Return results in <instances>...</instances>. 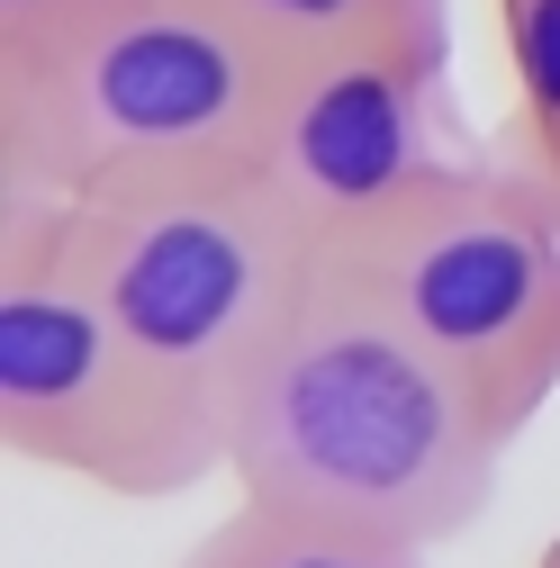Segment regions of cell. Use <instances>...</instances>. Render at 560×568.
Listing matches in <instances>:
<instances>
[{
    "label": "cell",
    "instance_id": "8fae6325",
    "mask_svg": "<svg viewBox=\"0 0 560 568\" xmlns=\"http://www.w3.org/2000/svg\"><path fill=\"white\" fill-rule=\"evenodd\" d=\"M533 568H560V532H551V541H542V559H533Z\"/></svg>",
    "mask_w": 560,
    "mask_h": 568
},
{
    "label": "cell",
    "instance_id": "7a4b0ae2",
    "mask_svg": "<svg viewBox=\"0 0 560 568\" xmlns=\"http://www.w3.org/2000/svg\"><path fill=\"white\" fill-rule=\"evenodd\" d=\"M290 63L218 0H73L0 54V199H118L244 181L271 154Z\"/></svg>",
    "mask_w": 560,
    "mask_h": 568
},
{
    "label": "cell",
    "instance_id": "ba28073f",
    "mask_svg": "<svg viewBox=\"0 0 560 568\" xmlns=\"http://www.w3.org/2000/svg\"><path fill=\"white\" fill-rule=\"evenodd\" d=\"M507 63V154L560 199V0H488Z\"/></svg>",
    "mask_w": 560,
    "mask_h": 568
},
{
    "label": "cell",
    "instance_id": "277c9868",
    "mask_svg": "<svg viewBox=\"0 0 560 568\" xmlns=\"http://www.w3.org/2000/svg\"><path fill=\"white\" fill-rule=\"evenodd\" d=\"M37 199V190H10ZM63 271L109 307V325L146 362L227 424L244 362L299 307L317 235L280 207L262 172L244 181H181V190H118V199H37Z\"/></svg>",
    "mask_w": 560,
    "mask_h": 568
},
{
    "label": "cell",
    "instance_id": "30bf717a",
    "mask_svg": "<svg viewBox=\"0 0 560 568\" xmlns=\"http://www.w3.org/2000/svg\"><path fill=\"white\" fill-rule=\"evenodd\" d=\"M63 10H73V0H0V54L28 45V37H46Z\"/></svg>",
    "mask_w": 560,
    "mask_h": 568
},
{
    "label": "cell",
    "instance_id": "52a82bcc",
    "mask_svg": "<svg viewBox=\"0 0 560 568\" xmlns=\"http://www.w3.org/2000/svg\"><path fill=\"white\" fill-rule=\"evenodd\" d=\"M172 568H434V550L371 541V532H343V524H317L290 506H262V496H236Z\"/></svg>",
    "mask_w": 560,
    "mask_h": 568
},
{
    "label": "cell",
    "instance_id": "6da1fadb",
    "mask_svg": "<svg viewBox=\"0 0 560 568\" xmlns=\"http://www.w3.org/2000/svg\"><path fill=\"white\" fill-rule=\"evenodd\" d=\"M516 434L326 253L227 397L236 496L371 541L443 550L498 506Z\"/></svg>",
    "mask_w": 560,
    "mask_h": 568
},
{
    "label": "cell",
    "instance_id": "3957f363",
    "mask_svg": "<svg viewBox=\"0 0 560 568\" xmlns=\"http://www.w3.org/2000/svg\"><path fill=\"white\" fill-rule=\"evenodd\" d=\"M317 253L426 343L498 434H524L560 397V199L516 154H461Z\"/></svg>",
    "mask_w": 560,
    "mask_h": 568
},
{
    "label": "cell",
    "instance_id": "5b68a950",
    "mask_svg": "<svg viewBox=\"0 0 560 568\" xmlns=\"http://www.w3.org/2000/svg\"><path fill=\"white\" fill-rule=\"evenodd\" d=\"M0 452L127 506L227 478V424L109 325L37 199H0Z\"/></svg>",
    "mask_w": 560,
    "mask_h": 568
},
{
    "label": "cell",
    "instance_id": "8992f818",
    "mask_svg": "<svg viewBox=\"0 0 560 568\" xmlns=\"http://www.w3.org/2000/svg\"><path fill=\"white\" fill-rule=\"evenodd\" d=\"M461 154L479 145L461 135L452 109V19H434V28H398L371 45L290 63L262 181L317 244H334Z\"/></svg>",
    "mask_w": 560,
    "mask_h": 568
},
{
    "label": "cell",
    "instance_id": "9c48e42d",
    "mask_svg": "<svg viewBox=\"0 0 560 568\" xmlns=\"http://www.w3.org/2000/svg\"><path fill=\"white\" fill-rule=\"evenodd\" d=\"M218 10L262 54L317 63V54L371 45V37H398V28H434V19H452V0H218Z\"/></svg>",
    "mask_w": 560,
    "mask_h": 568
}]
</instances>
